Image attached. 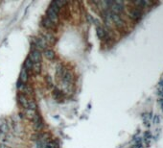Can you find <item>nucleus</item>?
Wrapping results in <instances>:
<instances>
[{
	"label": "nucleus",
	"mask_w": 163,
	"mask_h": 148,
	"mask_svg": "<svg viewBox=\"0 0 163 148\" xmlns=\"http://www.w3.org/2000/svg\"><path fill=\"white\" fill-rule=\"evenodd\" d=\"M28 58L32 61L33 64H37V63L41 62V53H40L39 50L34 48L32 51H31L29 57Z\"/></svg>",
	"instance_id": "nucleus-2"
},
{
	"label": "nucleus",
	"mask_w": 163,
	"mask_h": 148,
	"mask_svg": "<svg viewBox=\"0 0 163 148\" xmlns=\"http://www.w3.org/2000/svg\"><path fill=\"white\" fill-rule=\"evenodd\" d=\"M97 36L100 40H105L108 38V33L104 27L102 26H98L97 27Z\"/></svg>",
	"instance_id": "nucleus-9"
},
{
	"label": "nucleus",
	"mask_w": 163,
	"mask_h": 148,
	"mask_svg": "<svg viewBox=\"0 0 163 148\" xmlns=\"http://www.w3.org/2000/svg\"><path fill=\"white\" fill-rule=\"evenodd\" d=\"M28 71L25 70V69L23 68L22 70L20 71V75H19V82L22 84H26V82L28 81Z\"/></svg>",
	"instance_id": "nucleus-11"
},
{
	"label": "nucleus",
	"mask_w": 163,
	"mask_h": 148,
	"mask_svg": "<svg viewBox=\"0 0 163 148\" xmlns=\"http://www.w3.org/2000/svg\"><path fill=\"white\" fill-rule=\"evenodd\" d=\"M41 24H42V26L46 28L47 30H53V29H55V27H56V24L53 23L52 21L46 17H44L41 19Z\"/></svg>",
	"instance_id": "nucleus-6"
},
{
	"label": "nucleus",
	"mask_w": 163,
	"mask_h": 148,
	"mask_svg": "<svg viewBox=\"0 0 163 148\" xmlns=\"http://www.w3.org/2000/svg\"><path fill=\"white\" fill-rule=\"evenodd\" d=\"M59 7H57L54 2H51V4H50L48 10L46 12V17H48L50 20L52 21L53 23H57L59 21Z\"/></svg>",
	"instance_id": "nucleus-1"
},
{
	"label": "nucleus",
	"mask_w": 163,
	"mask_h": 148,
	"mask_svg": "<svg viewBox=\"0 0 163 148\" xmlns=\"http://www.w3.org/2000/svg\"><path fill=\"white\" fill-rule=\"evenodd\" d=\"M25 70H27L28 72L29 71H32V69H33V63L32 61L29 59V58H27L26 60H25V62H24V67H23Z\"/></svg>",
	"instance_id": "nucleus-13"
},
{
	"label": "nucleus",
	"mask_w": 163,
	"mask_h": 148,
	"mask_svg": "<svg viewBox=\"0 0 163 148\" xmlns=\"http://www.w3.org/2000/svg\"><path fill=\"white\" fill-rule=\"evenodd\" d=\"M42 38L44 39V40L46 42L47 44H48V43H50V44H52V43L55 42V38H54V36H53V35H52L51 33H49V32L43 33V34H42Z\"/></svg>",
	"instance_id": "nucleus-10"
},
{
	"label": "nucleus",
	"mask_w": 163,
	"mask_h": 148,
	"mask_svg": "<svg viewBox=\"0 0 163 148\" xmlns=\"http://www.w3.org/2000/svg\"><path fill=\"white\" fill-rule=\"evenodd\" d=\"M54 97L56 99H61V97H62V92L61 90H54Z\"/></svg>",
	"instance_id": "nucleus-15"
},
{
	"label": "nucleus",
	"mask_w": 163,
	"mask_h": 148,
	"mask_svg": "<svg viewBox=\"0 0 163 148\" xmlns=\"http://www.w3.org/2000/svg\"><path fill=\"white\" fill-rule=\"evenodd\" d=\"M32 71L35 72L36 74L40 73V71H41V64H40V63H37V64H33Z\"/></svg>",
	"instance_id": "nucleus-14"
},
{
	"label": "nucleus",
	"mask_w": 163,
	"mask_h": 148,
	"mask_svg": "<svg viewBox=\"0 0 163 148\" xmlns=\"http://www.w3.org/2000/svg\"><path fill=\"white\" fill-rule=\"evenodd\" d=\"M17 99H18V103L20 104L21 107H23L25 110L28 109V107H29L30 99H28L27 95H25V94H22V93H19L17 95Z\"/></svg>",
	"instance_id": "nucleus-4"
},
{
	"label": "nucleus",
	"mask_w": 163,
	"mask_h": 148,
	"mask_svg": "<svg viewBox=\"0 0 163 148\" xmlns=\"http://www.w3.org/2000/svg\"><path fill=\"white\" fill-rule=\"evenodd\" d=\"M43 55H44V57L48 60H54L56 57L55 52L53 51L52 49H45L44 52H43Z\"/></svg>",
	"instance_id": "nucleus-12"
},
{
	"label": "nucleus",
	"mask_w": 163,
	"mask_h": 148,
	"mask_svg": "<svg viewBox=\"0 0 163 148\" xmlns=\"http://www.w3.org/2000/svg\"><path fill=\"white\" fill-rule=\"evenodd\" d=\"M33 121H34V127H35V130L37 132L41 131L43 128V121L39 114H37V115L36 116Z\"/></svg>",
	"instance_id": "nucleus-5"
},
{
	"label": "nucleus",
	"mask_w": 163,
	"mask_h": 148,
	"mask_svg": "<svg viewBox=\"0 0 163 148\" xmlns=\"http://www.w3.org/2000/svg\"><path fill=\"white\" fill-rule=\"evenodd\" d=\"M17 88H18V90H19L20 92H22V94H25V95L28 93H31V90H32L30 86H28V85H26V84H22V83H20V82H18Z\"/></svg>",
	"instance_id": "nucleus-7"
},
{
	"label": "nucleus",
	"mask_w": 163,
	"mask_h": 148,
	"mask_svg": "<svg viewBox=\"0 0 163 148\" xmlns=\"http://www.w3.org/2000/svg\"><path fill=\"white\" fill-rule=\"evenodd\" d=\"M142 17V13L139 9H133L130 12V17L133 20H138Z\"/></svg>",
	"instance_id": "nucleus-8"
},
{
	"label": "nucleus",
	"mask_w": 163,
	"mask_h": 148,
	"mask_svg": "<svg viewBox=\"0 0 163 148\" xmlns=\"http://www.w3.org/2000/svg\"><path fill=\"white\" fill-rule=\"evenodd\" d=\"M111 13L119 15L122 11L124 10L123 2H111Z\"/></svg>",
	"instance_id": "nucleus-3"
}]
</instances>
